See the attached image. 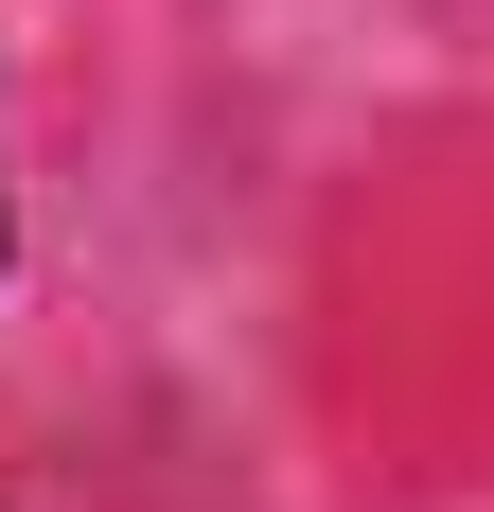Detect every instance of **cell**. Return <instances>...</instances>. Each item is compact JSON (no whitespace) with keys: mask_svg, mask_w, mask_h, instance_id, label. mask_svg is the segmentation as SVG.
<instances>
[]
</instances>
